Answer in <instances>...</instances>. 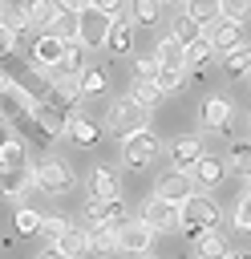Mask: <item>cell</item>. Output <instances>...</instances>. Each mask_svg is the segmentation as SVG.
<instances>
[{"instance_id":"cell-1","label":"cell","mask_w":251,"mask_h":259,"mask_svg":"<svg viewBox=\"0 0 251 259\" xmlns=\"http://www.w3.org/2000/svg\"><path fill=\"white\" fill-rule=\"evenodd\" d=\"M178 223L186 227V235L194 239L198 231H215L219 223H223V210H219V202L215 198H206V194H190L182 206H178Z\"/></svg>"},{"instance_id":"cell-2","label":"cell","mask_w":251,"mask_h":259,"mask_svg":"<svg viewBox=\"0 0 251 259\" xmlns=\"http://www.w3.org/2000/svg\"><path fill=\"white\" fill-rule=\"evenodd\" d=\"M146 117H150V109H142L134 97H121V101H113V105H109L105 130H109L113 138H130V134L146 130Z\"/></svg>"},{"instance_id":"cell-3","label":"cell","mask_w":251,"mask_h":259,"mask_svg":"<svg viewBox=\"0 0 251 259\" xmlns=\"http://www.w3.org/2000/svg\"><path fill=\"white\" fill-rule=\"evenodd\" d=\"M32 182H36V190H45V194H69V190L77 186V174H73L69 162L45 158V162L32 170Z\"/></svg>"},{"instance_id":"cell-4","label":"cell","mask_w":251,"mask_h":259,"mask_svg":"<svg viewBox=\"0 0 251 259\" xmlns=\"http://www.w3.org/2000/svg\"><path fill=\"white\" fill-rule=\"evenodd\" d=\"M154 158H158V138H154L150 130H138V134L121 138V162H126L130 170H142V166H150Z\"/></svg>"},{"instance_id":"cell-5","label":"cell","mask_w":251,"mask_h":259,"mask_svg":"<svg viewBox=\"0 0 251 259\" xmlns=\"http://www.w3.org/2000/svg\"><path fill=\"white\" fill-rule=\"evenodd\" d=\"M105 32H109V16L97 12L93 4H85V8L77 12V40H81L85 49H101V45H105Z\"/></svg>"},{"instance_id":"cell-6","label":"cell","mask_w":251,"mask_h":259,"mask_svg":"<svg viewBox=\"0 0 251 259\" xmlns=\"http://www.w3.org/2000/svg\"><path fill=\"white\" fill-rule=\"evenodd\" d=\"M138 219H142L154 235H158V231H178V227H182V223H178V206L166 202V198H158V194L142 202V214H138Z\"/></svg>"},{"instance_id":"cell-7","label":"cell","mask_w":251,"mask_h":259,"mask_svg":"<svg viewBox=\"0 0 251 259\" xmlns=\"http://www.w3.org/2000/svg\"><path fill=\"white\" fill-rule=\"evenodd\" d=\"M202 32H206V40H211V49H215V53H235V49H243V24H239V20L219 16V20H215V24H206Z\"/></svg>"},{"instance_id":"cell-8","label":"cell","mask_w":251,"mask_h":259,"mask_svg":"<svg viewBox=\"0 0 251 259\" xmlns=\"http://www.w3.org/2000/svg\"><path fill=\"white\" fill-rule=\"evenodd\" d=\"M28 57H32L36 73H40V69H57V65H61V57H65V40H61V36H53V32L45 28V32H36V36H32Z\"/></svg>"},{"instance_id":"cell-9","label":"cell","mask_w":251,"mask_h":259,"mask_svg":"<svg viewBox=\"0 0 251 259\" xmlns=\"http://www.w3.org/2000/svg\"><path fill=\"white\" fill-rule=\"evenodd\" d=\"M154 194L166 198V202H174V206H182V202L194 194V178H190V170H166V174L158 178Z\"/></svg>"},{"instance_id":"cell-10","label":"cell","mask_w":251,"mask_h":259,"mask_svg":"<svg viewBox=\"0 0 251 259\" xmlns=\"http://www.w3.org/2000/svg\"><path fill=\"white\" fill-rule=\"evenodd\" d=\"M113 239H117V251H126V255H146L150 243H154V231H150L142 219H130L126 227L113 231Z\"/></svg>"},{"instance_id":"cell-11","label":"cell","mask_w":251,"mask_h":259,"mask_svg":"<svg viewBox=\"0 0 251 259\" xmlns=\"http://www.w3.org/2000/svg\"><path fill=\"white\" fill-rule=\"evenodd\" d=\"M223 174H227V162H219V158H211V154H202V158L190 166L194 190H215V186L223 182Z\"/></svg>"},{"instance_id":"cell-12","label":"cell","mask_w":251,"mask_h":259,"mask_svg":"<svg viewBox=\"0 0 251 259\" xmlns=\"http://www.w3.org/2000/svg\"><path fill=\"white\" fill-rule=\"evenodd\" d=\"M117 194H121V182H117L113 166H93V174H89V198H97V202H113Z\"/></svg>"},{"instance_id":"cell-13","label":"cell","mask_w":251,"mask_h":259,"mask_svg":"<svg viewBox=\"0 0 251 259\" xmlns=\"http://www.w3.org/2000/svg\"><path fill=\"white\" fill-rule=\"evenodd\" d=\"M134 28H138V24H134L126 12H121V16H113V20H109V32H105V49H109V53H117V57H126V53H130V45H134Z\"/></svg>"},{"instance_id":"cell-14","label":"cell","mask_w":251,"mask_h":259,"mask_svg":"<svg viewBox=\"0 0 251 259\" xmlns=\"http://www.w3.org/2000/svg\"><path fill=\"white\" fill-rule=\"evenodd\" d=\"M28 190H36L32 182V170H12V174H0V198H24Z\"/></svg>"},{"instance_id":"cell-15","label":"cell","mask_w":251,"mask_h":259,"mask_svg":"<svg viewBox=\"0 0 251 259\" xmlns=\"http://www.w3.org/2000/svg\"><path fill=\"white\" fill-rule=\"evenodd\" d=\"M154 61H158L162 69H182V73H186V49H182L174 36H162V40H158Z\"/></svg>"},{"instance_id":"cell-16","label":"cell","mask_w":251,"mask_h":259,"mask_svg":"<svg viewBox=\"0 0 251 259\" xmlns=\"http://www.w3.org/2000/svg\"><path fill=\"white\" fill-rule=\"evenodd\" d=\"M202 125L206 130H227L231 125V101L227 97H206L202 101Z\"/></svg>"},{"instance_id":"cell-17","label":"cell","mask_w":251,"mask_h":259,"mask_svg":"<svg viewBox=\"0 0 251 259\" xmlns=\"http://www.w3.org/2000/svg\"><path fill=\"white\" fill-rule=\"evenodd\" d=\"M28 113H32V117H36L49 134H65V125H69V117L61 113V105H57V101H36Z\"/></svg>"},{"instance_id":"cell-18","label":"cell","mask_w":251,"mask_h":259,"mask_svg":"<svg viewBox=\"0 0 251 259\" xmlns=\"http://www.w3.org/2000/svg\"><path fill=\"white\" fill-rule=\"evenodd\" d=\"M198 158H202V142H198L194 134L170 142V162H174V166H194Z\"/></svg>"},{"instance_id":"cell-19","label":"cell","mask_w":251,"mask_h":259,"mask_svg":"<svg viewBox=\"0 0 251 259\" xmlns=\"http://www.w3.org/2000/svg\"><path fill=\"white\" fill-rule=\"evenodd\" d=\"M24 166H28V150H24V142H16V138H4V142H0V174L24 170Z\"/></svg>"},{"instance_id":"cell-20","label":"cell","mask_w":251,"mask_h":259,"mask_svg":"<svg viewBox=\"0 0 251 259\" xmlns=\"http://www.w3.org/2000/svg\"><path fill=\"white\" fill-rule=\"evenodd\" d=\"M126 16L134 24H158L162 20V0H126Z\"/></svg>"},{"instance_id":"cell-21","label":"cell","mask_w":251,"mask_h":259,"mask_svg":"<svg viewBox=\"0 0 251 259\" xmlns=\"http://www.w3.org/2000/svg\"><path fill=\"white\" fill-rule=\"evenodd\" d=\"M194 251H198V259H227V243H223L219 231H198L194 235Z\"/></svg>"},{"instance_id":"cell-22","label":"cell","mask_w":251,"mask_h":259,"mask_svg":"<svg viewBox=\"0 0 251 259\" xmlns=\"http://www.w3.org/2000/svg\"><path fill=\"white\" fill-rule=\"evenodd\" d=\"M24 12H28L32 32H45V28L57 20V4H53V0H28V4H24Z\"/></svg>"},{"instance_id":"cell-23","label":"cell","mask_w":251,"mask_h":259,"mask_svg":"<svg viewBox=\"0 0 251 259\" xmlns=\"http://www.w3.org/2000/svg\"><path fill=\"white\" fill-rule=\"evenodd\" d=\"M65 134H69L77 146H93V142L101 138V125H97V121H89V117H69Z\"/></svg>"},{"instance_id":"cell-24","label":"cell","mask_w":251,"mask_h":259,"mask_svg":"<svg viewBox=\"0 0 251 259\" xmlns=\"http://www.w3.org/2000/svg\"><path fill=\"white\" fill-rule=\"evenodd\" d=\"M53 247H57L61 255H69V259H81V255L89 251V239H85V231H81V227H69Z\"/></svg>"},{"instance_id":"cell-25","label":"cell","mask_w":251,"mask_h":259,"mask_svg":"<svg viewBox=\"0 0 251 259\" xmlns=\"http://www.w3.org/2000/svg\"><path fill=\"white\" fill-rule=\"evenodd\" d=\"M182 4H186L182 12H186L198 28H206V24H215V20H219V0H182Z\"/></svg>"},{"instance_id":"cell-26","label":"cell","mask_w":251,"mask_h":259,"mask_svg":"<svg viewBox=\"0 0 251 259\" xmlns=\"http://www.w3.org/2000/svg\"><path fill=\"white\" fill-rule=\"evenodd\" d=\"M182 49H186V69H202V65L211 61V53H215V49H211V40H206V32H202V36H194L190 45H182Z\"/></svg>"},{"instance_id":"cell-27","label":"cell","mask_w":251,"mask_h":259,"mask_svg":"<svg viewBox=\"0 0 251 259\" xmlns=\"http://www.w3.org/2000/svg\"><path fill=\"white\" fill-rule=\"evenodd\" d=\"M130 97L142 105V109H154L158 101H162V93H158V85L154 81H146V77H134V89H130Z\"/></svg>"},{"instance_id":"cell-28","label":"cell","mask_w":251,"mask_h":259,"mask_svg":"<svg viewBox=\"0 0 251 259\" xmlns=\"http://www.w3.org/2000/svg\"><path fill=\"white\" fill-rule=\"evenodd\" d=\"M105 81H109V77H105V69H101V65H85V69L77 73L81 93H101V89H105Z\"/></svg>"},{"instance_id":"cell-29","label":"cell","mask_w":251,"mask_h":259,"mask_svg":"<svg viewBox=\"0 0 251 259\" xmlns=\"http://www.w3.org/2000/svg\"><path fill=\"white\" fill-rule=\"evenodd\" d=\"M85 239H89V251L105 255V251H117V239L109 227H85Z\"/></svg>"},{"instance_id":"cell-30","label":"cell","mask_w":251,"mask_h":259,"mask_svg":"<svg viewBox=\"0 0 251 259\" xmlns=\"http://www.w3.org/2000/svg\"><path fill=\"white\" fill-rule=\"evenodd\" d=\"M4 28L20 40V36H28L32 32V24H28V12H24V4L20 8H4Z\"/></svg>"},{"instance_id":"cell-31","label":"cell","mask_w":251,"mask_h":259,"mask_svg":"<svg viewBox=\"0 0 251 259\" xmlns=\"http://www.w3.org/2000/svg\"><path fill=\"white\" fill-rule=\"evenodd\" d=\"M170 36H174L178 45H190L194 36H202V28H198V24H194L186 12H178V16H174V24H170Z\"/></svg>"},{"instance_id":"cell-32","label":"cell","mask_w":251,"mask_h":259,"mask_svg":"<svg viewBox=\"0 0 251 259\" xmlns=\"http://www.w3.org/2000/svg\"><path fill=\"white\" fill-rule=\"evenodd\" d=\"M126 223H130V214H126L121 198H113V202H101V223H97V227H109V231H117V227H126Z\"/></svg>"},{"instance_id":"cell-33","label":"cell","mask_w":251,"mask_h":259,"mask_svg":"<svg viewBox=\"0 0 251 259\" xmlns=\"http://www.w3.org/2000/svg\"><path fill=\"white\" fill-rule=\"evenodd\" d=\"M231 166H235V174L251 178V138H243V142L231 146Z\"/></svg>"},{"instance_id":"cell-34","label":"cell","mask_w":251,"mask_h":259,"mask_svg":"<svg viewBox=\"0 0 251 259\" xmlns=\"http://www.w3.org/2000/svg\"><path fill=\"white\" fill-rule=\"evenodd\" d=\"M150 81L158 85V93H170V89H182L186 73H182V69H162V65H158V73H154Z\"/></svg>"},{"instance_id":"cell-35","label":"cell","mask_w":251,"mask_h":259,"mask_svg":"<svg viewBox=\"0 0 251 259\" xmlns=\"http://www.w3.org/2000/svg\"><path fill=\"white\" fill-rule=\"evenodd\" d=\"M69 227H73V223H69L65 214H40V231H36V235H45V239H53V243H57Z\"/></svg>"},{"instance_id":"cell-36","label":"cell","mask_w":251,"mask_h":259,"mask_svg":"<svg viewBox=\"0 0 251 259\" xmlns=\"http://www.w3.org/2000/svg\"><path fill=\"white\" fill-rule=\"evenodd\" d=\"M49 32H53V36H61V40H77V16L57 12V20L49 24Z\"/></svg>"},{"instance_id":"cell-37","label":"cell","mask_w":251,"mask_h":259,"mask_svg":"<svg viewBox=\"0 0 251 259\" xmlns=\"http://www.w3.org/2000/svg\"><path fill=\"white\" fill-rule=\"evenodd\" d=\"M231 219H235V227H239L243 235H251V178H247V194L239 198V206H235Z\"/></svg>"},{"instance_id":"cell-38","label":"cell","mask_w":251,"mask_h":259,"mask_svg":"<svg viewBox=\"0 0 251 259\" xmlns=\"http://www.w3.org/2000/svg\"><path fill=\"white\" fill-rule=\"evenodd\" d=\"M219 16H227V20H247L251 16V0H219Z\"/></svg>"},{"instance_id":"cell-39","label":"cell","mask_w":251,"mask_h":259,"mask_svg":"<svg viewBox=\"0 0 251 259\" xmlns=\"http://www.w3.org/2000/svg\"><path fill=\"white\" fill-rule=\"evenodd\" d=\"M16 231H20V235H36V231H40V214L28 210V206H20V210H16Z\"/></svg>"},{"instance_id":"cell-40","label":"cell","mask_w":251,"mask_h":259,"mask_svg":"<svg viewBox=\"0 0 251 259\" xmlns=\"http://www.w3.org/2000/svg\"><path fill=\"white\" fill-rule=\"evenodd\" d=\"M247 49V45H243ZM243 49H235V53H227V61H223V69H227V77H243L247 73V61H243Z\"/></svg>"},{"instance_id":"cell-41","label":"cell","mask_w":251,"mask_h":259,"mask_svg":"<svg viewBox=\"0 0 251 259\" xmlns=\"http://www.w3.org/2000/svg\"><path fill=\"white\" fill-rule=\"evenodd\" d=\"M89 4H93V8H97V12H105V16H109V20H113V16H121V12H126V0H89Z\"/></svg>"},{"instance_id":"cell-42","label":"cell","mask_w":251,"mask_h":259,"mask_svg":"<svg viewBox=\"0 0 251 259\" xmlns=\"http://www.w3.org/2000/svg\"><path fill=\"white\" fill-rule=\"evenodd\" d=\"M134 73H138V77H146V81H150V77H154V73H158V61H154V57H138V61H134Z\"/></svg>"},{"instance_id":"cell-43","label":"cell","mask_w":251,"mask_h":259,"mask_svg":"<svg viewBox=\"0 0 251 259\" xmlns=\"http://www.w3.org/2000/svg\"><path fill=\"white\" fill-rule=\"evenodd\" d=\"M53 4H57V12H69V16H77V12H81L89 0H53Z\"/></svg>"},{"instance_id":"cell-44","label":"cell","mask_w":251,"mask_h":259,"mask_svg":"<svg viewBox=\"0 0 251 259\" xmlns=\"http://www.w3.org/2000/svg\"><path fill=\"white\" fill-rule=\"evenodd\" d=\"M12 49H16V36H12V32H8L4 24H0V57H8Z\"/></svg>"},{"instance_id":"cell-45","label":"cell","mask_w":251,"mask_h":259,"mask_svg":"<svg viewBox=\"0 0 251 259\" xmlns=\"http://www.w3.org/2000/svg\"><path fill=\"white\" fill-rule=\"evenodd\" d=\"M36 259H69V255H61V251H57V247H49V251H40V255H36Z\"/></svg>"},{"instance_id":"cell-46","label":"cell","mask_w":251,"mask_h":259,"mask_svg":"<svg viewBox=\"0 0 251 259\" xmlns=\"http://www.w3.org/2000/svg\"><path fill=\"white\" fill-rule=\"evenodd\" d=\"M227 259H251V251H227Z\"/></svg>"},{"instance_id":"cell-47","label":"cell","mask_w":251,"mask_h":259,"mask_svg":"<svg viewBox=\"0 0 251 259\" xmlns=\"http://www.w3.org/2000/svg\"><path fill=\"white\" fill-rule=\"evenodd\" d=\"M243 61H247V69H251V45H247V49H243Z\"/></svg>"},{"instance_id":"cell-48","label":"cell","mask_w":251,"mask_h":259,"mask_svg":"<svg viewBox=\"0 0 251 259\" xmlns=\"http://www.w3.org/2000/svg\"><path fill=\"white\" fill-rule=\"evenodd\" d=\"M162 4H182V0H162Z\"/></svg>"},{"instance_id":"cell-49","label":"cell","mask_w":251,"mask_h":259,"mask_svg":"<svg viewBox=\"0 0 251 259\" xmlns=\"http://www.w3.org/2000/svg\"><path fill=\"white\" fill-rule=\"evenodd\" d=\"M4 8H8V4H4ZM4 8H0V24H4Z\"/></svg>"},{"instance_id":"cell-50","label":"cell","mask_w":251,"mask_h":259,"mask_svg":"<svg viewBox=\"0 0 251 259\" xmlns=\"http://www.w3.org/2000/svg\"><path fill=\"white\" fill-rule=\"evenodd\" d=\"M0 8H4V0H0Z\"/></svg>"}]
</instances>
